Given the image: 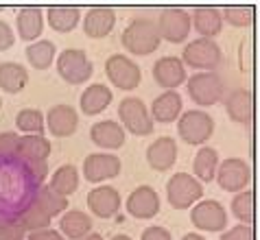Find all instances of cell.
Here are the masks:
<instances>
[{
  "label": "cell",
  "mask_w": 260,
  "mask_h": 240,
  "mask_svg": "<svg viewBox=\"0 0 260 240\" xmlns=\"http://www.w3.org/2000/svg\"><path fill=\"white\" fill-rule=\"evenodd\" d=\"M140 240H173L171 238V231L166 227H160V225H151V227H147L142 231Z\"/></svg>",
  "instance_id": "42"
},
{
  "label": "cell",
  "mask_w": 260,
  "mask_h": 240,
  "mask_svg": "<svg viewBox=\"0 0 260 240\" xmlns=\"http://www.w3.org/2000/svg\"><path fill=\"white\" fill-rule=\"evenodd\" d=\"M110 240H134V238H129L127 234H116V236L110 238Z\"/></svg>",
  "instance_id": "45"
},
{
  "label": "cell",
  "mask_w": 260,
  "mask_h": 240,
  "mask_svg": "<svg viewBox=\"0 0 260 240\" xmlns=\"http://www.w3.org/2000/svg\"><path fill=\"white\" fill-rule=\"evenodd\" d=\"M79 105H81V112L85 116L103 114L112 105V90L105 83H92L90 87L83 90L81 98H79Z\"/></svg>",
  "instance_id": "24"
},
{
  "label": "cell",
  "mask_w": 260,
  "mask_h": 240,
  "mask_svg": "<svg viewBox=\"0 0 260 240\" xmlns=\"http://www.w3.org/2000/svg\"><path fill=\"white\" fill-rule=\"evenodd\" d=\"M190 20H192L194 31L206 40H214L223 31V16L219 7H210V5L194 7L190 11Z\"/></svg>",
  "instance_id": "19"
},
{
  "label": "cell",
  "mask_w": 260,
  "mask_h": 240,
  "mask_svg": "<svg viewBox=\"0 0 260 240\" xmlns=\"http://www.w3.org/2000/svg\"><path fill=\"white\" fill-rule=\"evenodd\" d=\"M20 168H22L24 179L33 188H42L44 179L48 177V166H46V162H22Z\"/></svg>",
  "instance_id": "37"
},
{
  "label": "cell",
  "mask_w": 260,
  "mask_h": 240,
  "mask_svg": "<svg viewBox=\"0 0 260 240\" xmlns=\"http://www.w3.org/2000/svg\"><path fill=\"white\" fill-rule=\"evenodd\" d=\"M16 31L20 35V40H24L28 44L38 42L42 31H44V11L40 7H22V9H18Z\"/></svg>",
  "instance_id": "20"
},
{
  "label": "cell",
  "mask_w": 260,
  "mask_h": 240,
  "mask_svg": "<svg viewBox=\"0 0 260 240\" xmlns=\"http://www.w3.org/2000/svg\"><path fill=\"white\" fill-rule=\"evenodd\" d=\"M28 83V70L18 61L0 63V90L7 94L22 92Z\"/></svg>",
  "instance_id": "28"
},
{
  "label": "cell",
  "mask_w": 260,
  "mask_h": 240,
  "mask_svg": "<svg viewBox=\"0 0 260 240\" xmlns=\"http://www.w3.org/2000/svg\"><path fill=\"white\" fill-rule=\"evenodd\" d=\"M153 79L166 92H175L179 85L186 83V65L177 57H160L153 63Z\"/></svg>",
  "instance_id": "14"
},
{
  "label": "cell",
  "mask_w": 260,
  "mask_h": 240,
  "mask_svg": "<svg viewBox=\"0 0 260 240\" xmlns=\"http://www.w3.org/2000/svg\"><path fill=\"white\" fill-rule=\"evenodd\" d=\"M90 140L99 149L105 151H118L127 142V131L122 129L120 122L116 120H99L90 129Z\"/></svg>",
  "instance_id": "15"
},
{
  "label": "cell",
  "mask_w": 260,
  "mask_h": 240,
  "mask_svg": "<svg viewBox=\"0 0 260 240\" xmlns=\"http://www.w3.org/2000/svg\"><path fill=\"white\" fill-rule=\"evenodd\" d=\"M18 147H20V135L13 131L0 133V162H9L18 159Z\"/></svg>",
  "instance_id": "38"
},
{
  "label": "cell",
  "mask_w": 260,
  "mask_h": 240,
  "mask_svg": "<svg viewBox=\"0 0 260 240\" xmlns=\"http://www.w3.org/2000/svg\"><path fill=\"white\" fill-rule=\"evenodd\" d=\"M13 44H16V33H13V28L5 20H0V53L9 50Z\"/></svg>",
  "instance_id": "41"
},
{
  "label": "cell",
  "mask_w": 260,
  "mask_h": 240,
  "mask_svg": "<svg viewBox=\"0 0 260 240\" xmlns=\"http://www.w3.org/2000/svg\"><path fill=\"white\" fill-rule=\"evenodd\" d=\"M219 151L212 147H201L199 153L192 159V177L199 179L201 184H208L216 177V170H219Z\"/></svg>",
  "instance_id": "29"
},
{
  "label": "cell",
  "mask_w": 260,
  "mask_h": 240,
  "mask_svg": "<svg viewBox=\"0 0 260 240\" xmlns=\"http://www.w3.org/2000/svg\"><path fill=\"white\" fill-rule=\"evenodd\" d=\"M88 205H90V212L99 216V218H112L120 212L122 208V199H120V192L112 186H99V188H92L90 194H88Z\"/></svg>",
  "instance_id": "16"
},
{
  "label": "cell",
  "mask_w": 260,
  "mask_h": 240,
  "mask_svg": "<svg viewBox=\"0 0 260 240\" xmlns=\"http://www.w3.org/2000/svg\"><path fill=\"white\" fill-rule=\"evenodd\" d=\"M118 118L125 131H129L132 135H149L153 133V118H151L149 107L142 103V98L129 96L122 98L118 105Z\"/></svg>",
  "instance_id": "6"
},
{
  "label": "cell",
  "mask_w": 260,
  "mask_h": 240,
  "mask_svg": "<svg viewBox=\"0 0 260 240\" xmlns=\"http://www.w3.org/2000/svg\"><path fill=\"white\" fill-rule=\"evenodd\" d=\"M188 96L199 107H212L225 98V83L216 72H194L190 79H186Z\"/></svg>",
  "instance_id": "2"
},
{
  "label": "cell",
  "mask_w": 260,
  "mask_h": 240,
  "mask_svg": "<svg viewBox=\"0 0 260 240\" xmlns=\"http://www.w3.org/2000/svg\"><path fill=\"white\" fill-rule=\"evenodd\" d=\"M59 234L68 240H81L92 234V218L81 210H70L61 214Z\"/></svg>",
  "instance_id": "25"
},
{
  "label": "cell",
  "mask_w": 260,
  "mask_h": 240,
  "mask_svg": "<svg viewBox=\"0 0 260 240\" xmlns=\"http://www.w3.org/2000/svg\"><path fill=\"white\" fill-rule=\"evenodd\" d=\"M0 109H3V98H0Z\"/></svg>",
  "instance_id": "46"
},
{
  "label": "cell",
  "mask_w": 260,
  "mask_h": 240,
  "mask_svg": "<svg viewBox=\"0 0 260 240\" xmlns=\"http://www.w3.org/2000/svg\"><path fill=\"white\" fill-rule=\"evenodd\" d=\"M177 133L186 144H206L214 133V120L201 109L184 112L177 120Z\"/></svg>",
  "instance_id": "7"
},
{
  "label": "cell",
  "mask_w": 260,
  "mask_h": 240,
  "mask_svg": "<svg viewBox=\"0 0 260 240\" xmlns=\"http://www.w3.org/2000/svg\"><path fill=\"white\" fill-rule=\"evenodd\" d=\"M182 107H184V100L177 92H164L160 94L153 103H151V118L153 122H160V125H171V122L179 120L182 116Z\"/></svg>",
  "instance_id": "21"
},
{
  "label": "cell",
  "mask_w": 260,
  "mask_h": 240,
  "mask_svg": "<svg viewBox=\"0 0 260 240\" xmlns=\"http://www.w3.org/2000/svg\"><path fill=\"white\" fill-rule=\"evenodd\" d=\"M221 46L214 40L199 38L186 44L182 61L184 65H190L197 72H214V68L221 63Z\"/></svg>",
  "instance_id": "8"
},
{
  "label": "cell",
  "mask_w": 260,
  "mask_h": 240,
  "mask_svg": "<svg viewBox=\"0 0 260 240\" xmlns=\"http://www.w3.org/2000/svg\"><path fill=\"white\" fill-rule=\"evenodd\" d=\"M190 223L201 231H225L228 212L219 201L206 199V201H199L197 205H192Z\"/></svg>",
  "instance_id": "11"
},
{
  "label": "cell",
  "mask_w": 260,
  "mask_h": 240,
  "mask_svg": "<svg viewBox=\"0 0 260 240\" xmlns=\"http://www.w3.org/2000/svg\"><path fill=\"white\" fill-rule=\"evenodd\" d=\"M18 221H20V225H22V229L26 231V234H33V231H40V229H48L53 218L42 210V205L38 201L31 199L26 205H22V210H20Z\"/></svg>",
  "instance_id": "30"
},
{
  "label": "cell",
  "mask_w": 260,
  "mask_h": 240,
  "mask_svg": "<svg viewBox=\"0 0 260 240\" xmlns=\"http://www.w3.org/2000/svg\"><path fill=\"white\" fill-rule=\"evenodd\" d=\"M48 188H53L57 194H61V196H66V199H68V196L75 194L77 188H79V170L72 164L59 166V168L50 175Z\"/></svg>",
  "instance_id": "31"
},
{
  "label": "cell",
  "mask_w": 260,
  "mask_h": 240,
  "mask_svg": "<svg viewBox=\"0 0 260 240\" xmlns=\"http://www.w3.org/2000/svg\"><path fill=\"white\" fill-rule=\"evenodd\" d=\"M0 240H26V231L22 229L18 218H3L0 225Z\"/></svg>",
  "instance_id": "39"
},
{
  "label": "cell",
  "mask_w": 260,
  "mask_h": 240,
  "mask_svg": "<svg viewBox=\"0 0 260 240\" xmlns=\"http://www.w3.org/2000/svg\"><path fill=\"white\" fill-rule=\"evenodd\" d=\"M221 16H223V22H228L230 26H247L251 24L254 20V9L251 7H245V5H230V7H223L221 9Z\"/></svg>",
  "instance_id": "36"
},
{
  "label": "cell",
  "mask_w": 260,
  "mask_h": 240,
  "mask_svg": "<svg viewBox=\"0 0 260 240\" xmlns=\"http://www.w3.org/2000/svg\"><path fill=\"white\" fill-rule=\"evenodd\" d=\"M214 179H216V184L221 186V190L238 194V192L247 190L251 173H249V166H247L245 159L230 157V159H225V162L219 164V170H216Z\"/></svg>",
  "instance_id": "10"
},
{
  "label": "cell",
  "mask_w": 260,
  "mask_h": 240,
  "mask_svg": "<svg viewBox=\"0 0 260 240\" xmlns=\"http://www.w3.org/2000/svg\"><path fill=\"white\" fill-rule=\"evenodd\" d=\"M33 199L40 203L42 210H44L50 218L63 214V212H66V208H68V199H66V196L57 194L53 188H48V186L38 188V192H35Z\"/></svg>",
  "instance_id": "33"
},
{
  "label": "cell",
  "mask_w": 260,
  "mask_h": 240,
  "mask_svg": "<svg viewBox=\"0 0 260 240\" xmlns=\"http://www.w3.org/2000/svg\"><path fill=\"white\" fill-rule=\"evenodd\" d=\"M16 127L24 133H42L46 127V116L40 112V109H33V107H26V109H20L18 116H16Z\"/></svg>",
  "instance_id": "34"
},
{
  "label": "cell",
  "mask_w": 260,
  "mask_h": 240,
  "mask_svg": "<svg viewBox=\"0 0 260 240\" xmlns=\"http://www.w3.org/2000/svg\"><path fill=\"white\" fill-rule=\"evenodd\" d=\"M155 24L157 31H160V38L171 44L186 42L192 31L190 11L184 9V7H166L160 11V18H157Z\"/></svg>",
  "instance_id": "5"
},
{
  "label": "cell",
  "mask_w": 260,
  "mask_h": 240,
  "mask_svg": "<svg viewBox=\"0 0 260 240\" xmlns=\"http://www.w3.org/2000/svg\"><path fill=\"white\" fill-rule=\"evenodd\" d=\"M182 240H206V238L201 236V234H194V231H192V234H186Z\"/></svg>",
  "instance_id": "43"
},
{
  "label": "cell",
  "mask_w": 260,
  "mask_h": 240,
  "mask_svg": "<svg viewBox=\"0 0 260 240\" xmlns=\"http://www.w3.org/2000/svg\"><path fill=\"white\" fill-rule=\"evenodd\" d=\"M125 210L138 221H151L160 214V194L151 186H140L127 196Z\"/></svg>",
  "instance_id": "13"
},
{
  "label": "cell",
  "mask_w": 260,
  "mask_h": 240,
  "mask_svg": "<svg viewBox=\"0 0 260 240\" xmlns=\"http://www.w3.org/2000/svg\"><path fill=\"white\" fill-rule=\"evenodd\" d=\"M120 159L114 153H92L83 159V177L90 184H101V181H110L120 175Z\"/></svg>",
  "instance_id": "12"
},
{
  "label": "cell",
  "mask_w": 260,
  "mask_h": 240,
  "mask_svg": "<svg viewBox=\"0 0 260 240\" xmlns=\"http://www.w3.org/2000/svg\"><path fill=\"white\" fill-rule=\"evenodd\" d=\"M0 225H3V218H0Z\"/></svg>",
  "instance_id": "48"
},
{
  "label": "cell",
  "mask_w": 260,
  "mask_h": 240,
  "mask_svg": "<svg viewBox=\"0 0 260 240\" xmlns=\"http://www.w3.org/2000/svg\"><path fill=\"white\" fill-rule=\"evenodd\" d=\"M160 42L162 38L160 31H157V24L149 18H134L120 35L122 48L136 57H147L155 53L160 48Z\"/></svg>",
  "instance_id": "1"
},
{
  "label": "cell",
  "mask_w": 260,
  "mask_h": 240,
  "mask_svg": "<svg viewBox=\"0 0 260 240\" xmlns=\"http://www.w3.org/2000/svg\"><path fill=\"white\" fill-rule=\"evenodd\" d=\"M50 157V140L42 133H31L20 138L18 159L20 162H46Z\"/></svg>",
  "instance_id": "26"
},
{
  "label": "cell",
  "mask_w": 260,
  "mask_h": 240,
  "mask_svg": "<svg viewBox=\"0 0 260 240\" xmlns=\"http://www.w3.org/2000/svg\"><path fill=\"white\" fill-rule=\"evenodd\" d=\"M223 103H225L228 116L234 122L247 125V122L251 120V116H254V98H251V94L247 90H243V87L232 90L225 98H223Z\"/></svg>",
  "instance_id": "23"
},
{
  "label": "cell",
  "mask_w": 260,
  "mask_h": 240,
  "mask_svg": "<svg viewBox=\"0 0 260 240\" xmlns=\"http://www.w3.org/2000/svg\"><path fill=\"white\" fill-rule=\"evenodd\" d=\"M204 196V186L190 173H175L166 184V199L175 210H188Z\"/></svg>",
  "instance_id": "3"
},
{
  "label": "cell",
  "mask_w": 260,
  "mask_h": 240,
  "mask_svg": "<svg viewBox=\"0 0 260 240\" xmlns=\"http://www.w3.org/2000/svg\"><path fill=\"white\" fill-rule=\"evenodd\" d=\"M44 16L53 31L70 33L79 24V20H81V9L79 7H68V5H55V7H48Z\"/></svg>",
  "instance_id": "27"
},
{
  "label": "cell",
  "mask_w": 260,
  "mask_h": 240,
  "mask_svg": "<svg viewBox=\"0 0 260 240\" xmlns=\"http://www.w3.org/2000/svg\"><path fill=\"white\" fill-rule=\"evenodd\" d=\"M177 142L171 135H162L153 140L147 149V164L157 173L171 170L177 162Z\"/></svg>",
  "instance_id": "17"
},
{
  "label": "cell",
  "mask_w": 260,
  "mask_h": 240,
  "mask_svg": "<svg viewBox=\"0 0 260 240\" xmlns=\"http://www.w3.org/2000/svg\"><path fill=\"white\" fill-rule=\"evenodd\" d=\"M0 13H3V7H0Z\"/></svg>",
  "instance_id": "47"
},
{
  "label": "cell",
  "mask_w": 260,
  "mask_h": 240,
  "mask_svg": "<svg viewBox=\"0 0 260 240\" xmlns=\"http://www.w3.org/2000/svg\"><path fill=\"white\" fill-rule=\"evenodd\" d=\"M116 13L112 7H90L83 18V33L90 40H103L114 31Z\"/></svg>",
  "instance_id": "18"
},
{
  "label": "cell",
  "mask_w": 260,
  "mask_h": 240,
  "mask_svg": "<svg viewBox=\"0 0 260 240\" xmlns=\"http://www.w3.org/2000/svg\"><path fill=\"white\" fill-rule=\"evenodd\" d=\"M57 72L66 83L70 85H79V83H88L94 65H92L90 57L85 55V50L81 48H66L57 55Z\"/></svg>",
  "instance_id": "4"
},
{
  "label": "cell",
  "mask_w": 260,
  "mask_h": 240,
  "mask_svg": "<svg viewBox=\"0 0 260 240\" xmlns=\"http://www.w3.org/2000/svg\"><path fill=\"white\" fill-rule=\"evenodd\" d=\"M232 214L241 221V225H249L254 223V214H256V199L249 190L238 192L232 199Z\"/></svg>",
  "instance_id": "35"
},
{
  "label": "cell",
  "mask_w": 260,
  "mask_h": 240,
  "mask_svg": "<svg viewBox=\"0 0 260 240\" xmlns=\"http://www.w3.org/2000/svg\"><path fill=\"white\" fill-rule=\"evenodd\" d=\"M57 55V46L50 40H38L26 46V59L35 70H46L53 65Z\"/></svg>",
  "instance_id": "32"
},
{
  "label": "cell",
  "mask_w": 260,
  "mask_h": 240,
  "mask_svg": "<svg viewBox=\"0 0 260 240\" xmlns=\"http://www.w3.org/2000/svg\"><path fill=\"white\" fill-rule=\"evenodd\" d=\"M219 240H254V231L249 225H234L223 231Z\"/></svg>",
  "instance_id": "40"
},
{
  "label": "cell",
  "mask_w": 260,
  "mask_h": 240,
  "mask_svg": "<svg viewBox=\"0 0 260 240\" xmlns=\"http://www.w3.org/2000/svg\"><path fill=\"white\" fill-rule=\"evenodd\" d=\"M81 240H103V236H101V234H90V236H85Z\"/></svg>",
  "instance_id": "44"
},
{
  "label": "cell",
  "mask_w": 260,
  "mask_h": 240,
  "mask_svg": "<svg viewBox=\"0 0 260 240\" xmlns=\"http://www.w3.org/2000/svg\"><path fill=\"white\" fill-rule=\"evenodd\" d=\"M105 75L110 79L114 87H118L122 92H132L140 85L142 81V70L134 59H129L125 55H112L105 61Z\"/></svg>",
  "instance_id": "9"
},
{
  "label": "cell",
  "mask_w": 260,
  "mask_h": 240,
  "mask_svg": "<svg viewBox=\"0 0 260 240\" xmlns=\"http://www.w3.org/2000/svg\"><path fill=\"white\" fill-rule=\"evenodd\" d=\"M46 127L55 138H68L79 127V116L70 105H55L46 114Z\"/></svg>",
  "instance_id": "22"
}]
</instances>
